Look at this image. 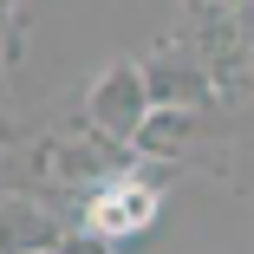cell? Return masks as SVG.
<instances>
[{
    "label": "cell",
    "mask_w": 254,
    "mask_h": 254,
    "mask_svg": "<svg viewBox=\"0 0 254 254\" xmlns=\"http://www.w3.org/2000/svg\"><path fill=\"white\" fill-rule=\"evenodd\" d=\"M137 150L130 143H118V137H105V130H65V137H53L39 150V176L46 183H65V189H111V183H124V176H137Z\"/></svg>",
    "instance_id": "cell-1"
},
{
    "label": "cell",
    "mask_w": 254,
    "mask_h": 254,
    "mask_svg": "<svg viewBox=\"0 0 254 254\" xmlns=\"http://www.w3.org/2000/svg\"><path fill=\"white\" fill-rule=\"evenodd\" d=\"M150 111L157 105H150L143 65H105L91 78V91H85V124L118 137V143H130V150H137V130L150 124Z\"/></svg>",
    "instance_id": "cell-2"
},
{
    "label": "cell",
    "mask_w": 254,
    "mask_h": 254,
    "mask_svg": "<svg viewBox=\"0 0 254 254\" xmlns=\"http://www.w3.org/2000/svg\"><path fill=\"white\" fill-rule=\"evenodd\" d=\"M157 209H163L157 176H124V183H111V189L85 195V228H91L98 241H130V235H143L150 222H157Z\"/></svg>",
    "instance_id": "cell-3"
},
{
    "label": "cell",
    "mask_w": 254,
    "mask_h": 254,
    "mask_svg": "<svg viewBox=\"0 0 254 254\" xmlns=\"http://www.w3.org/2000/svg\"><path fill=\"white\" fill-rule=\"evenodd\" d=\"M143 85H150V105L157 111H209L215 105V78L195 53H157L143 59Z\"/></svg>",
    "instance_id": "cell-4"
},
{
    "label": "cell",
    "mask_w": 254,
    "mask_h": 254,
    "mask_svg": "<svg viewBox=\"0 0 254 254\" xmlns=\"http://www.w3.org/2000/svg\"><path fill=\"white\" fill-rule=\"evenodd\" d=\"M59 248H65V222L39 195L0 189V254H59Z\"/></svg>",
    "instance_id": "cell-5"
},
{
    "label": "cell",
    "mask_w": 254,
    "mask_h": 254,
    "mask_svg": "<svg viewBox=\"0 0 254 254\" xmlns=\"http://www.w3.org/2000/svg\"><path fill=\"white\" fill-rule=\"evenodd\" d=\"M195 124H202V111H150V124L137 130V157L163 163V157H176V150H189Z\"/></svg>",
    "instance_id": "cell-6"
},
{
    "label": "cell",
    "mask_w": 254,
    "mask_h": 254,
    "mask_svg": "<svg viewBox=\"0 0 254 254\" xmlns=\"http://www.w3.org/2000/svg\"><path fill=\"white\" fill-rule=\"evenodd\" d=\"M59 254H118V248H111V241H98V235H91V228H72V235H65V248H59Z\"/></svg>",
    "instance_id": "cell-7"
},
{
    "label": "cell",
    "mask_w": 254,
    "mask_h": 254,
    "mask_svg": "<svg viewBox=\"0 0 254 254\" xmlns=\"http://www.w3.org/2000/svg\"><path fill=\"white\" fill-rule=\"evenodd\" d=\"M13 7H20V0H0V20H13Z\"/></svg>",
    "instance_id": "cell-8"
},
{
    "label": "cell",
    "mask_w": 254,
    "mask_h": 254,
    "mask_svg": "<svg viewBox=\"0 0 254 254\" xmlns=\"http://www.w3.org/2000/svg\"><path fill=\"white\" fill-rule=\"evenodd\" d=\"M215 7H228V0H215Z\"/></svg>",
    "instance_id": "cell-9"
}]
</instances>
